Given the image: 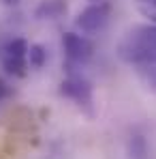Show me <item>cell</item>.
Wrapping results in <instances>:
<instances>
[{
  "label": "cell",
  "mask_w": 156,
  "mask_h": 159,
  "mask_svg": "<svg viewBox=\"0 0 156 159\" xmlns=\"http://www.w3.org/2000/svg\"><path fill=\"white\" fill-rule=\"evenodd\" d=\"M62 48L66 56V71H75L77 67L86 65L92 56H94V43L77 32H66L62 37Z\"/></svg>",
  "instance_id": "cell-4"
},
{
  "label": "cell",
  "mask_w": 156,
  "mask_h": 159,
  "mask_svg": "<svg viewBox=\"0 0 156 159\" xmlns=\"http://www.w3.org/2000/svg\"><path fill=\"white\" fill-rule=\"evenodd\" d=\"M30 45L24 37H6L0 43V65L13 78H26L30 62H28Z\"/></svg>",
  "instance_id": "cell-2"
},
{
  "label": "cell",
  "mask_w": 156,
  "mask_h": 159,
  "mask_svg": "<svg viewBox=\"0 0 156 159\" xmlns=\"http://www.w3.org/2000/svg\"><path fill=\"white\" fill-rule=\"evenodd\" d=\"M135 9L141 17H145L152 26H156V0H135Z\"/></svg>",
  "instance_id": "cell-7"
},
{
  "label": "cell",
  "mask_w": 156,
  "mask_h": 159,
  "mask_svg": "<svg viewBox=\"0 0 156 159\" xmlns=\"http://www.w3.org/2000/svg\"><path fill=\"white\" fill-rule=\"evenodd\" d=\"M109 15H111V4L109 2H92L77 15L75 26L83 34H94V32H99L107 26Z\"/></svg>",
  "instance_id": "cell-5"
},
{
  "label": "cell",
  "mask_w": 156,
  "mask_h": 159,
  "mask_svg": "<svg viewBox=\"0 0 156 159\" xmlns=\"http://www.w3.org/2000/svg\"><path fill=\"white\" fill-rule=\"evenodd\" d=\"M118 56L156 88V26H135L118 43Z\"/></svg>",
  "instance_id": "cell-1"
},
{
  "label": "cell",
  "mask_w": 156,
  "mask_h": 159,
  "mask_svg": "<svg viewBox=\"0 0 156 159\" xmlns=\"http://www.w3.org/2000/svg\"><path fill=\"white\" fill-rule=\"evenodd\" d=\"M19 0H4V4H9V7H15Z\"/></svg>",
  "instance_id": "cell-10"
},
{
  "label": "cell",
  "mask_w": 156,
  "mask_h": 159,
  "mask_svg": "<svg viewBox=\"0 0 156 159\" xmlns=\"http://www.w3.org/2000/svg\"><path fill=\"white\" fill-rule=\"evenodd\" d=\"M64 13H66V2L64 0H41V4L34 11V15L39 20H58Z\"/></svg>",
  "instance_id": "cell-6"
},
{
  "label": "cell",
  "mask_w": 156,
  "mask_h": 159,
  "mask_svg": "<svg viewBox=\"0 0 156 159\" xmlns=\"http://www.w3.org/2000/svg\"><path fill=\"white\" fill-rule=\"evenodd\" d=\"M60 95L71 99L86 114H94V88L79 71H66V78L60 82Z\"/></svg>",
  "instance_id": "cell-3"
},
{
  "label": "cell",
  "mask_w": 156,
  "mask_h": 159,
  "mask_svg": "<svg viewBox=\"0 0 156 159\" xmlns=\"http://www.w3.org/2000/svg\"><path fill=\"white\" fill-rule=\"evenodd\" d=\"M11 97V88H9V84L4 82V80L0 78V103L4 101V99H9Z\"/></svg>",
  "instance_id": "cell-9"
},
{
  "label": "cell",
  "mask_w": 156,
  "mask_h": 159,
  "mask_svg": "<svg viewBox=\"0 0 156 159\" xmlns=\"http://www.w3.org/2000/svg\"><path fill=\"white\" fill-rule=\"evenodd\" d=\"M45 60H47V52H45V48H43V45H39V43L30 45L28 62H30V67H32V69H41V67L45 65Z\"/></svg>",
  "instance_id": "cell-8"
}]
</instances>
